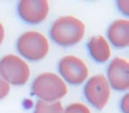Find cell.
Returning a JSON list of instances; mask_svg holds the SVG:
<instances>
[{
    "mask_svg": "<svg viewBox=\"0 0 129 113\" xmlns=\"http://www.w3.org/2000/svg\"><path fill=\"white\" fill-rule=\"evenodd\" d=\"M85 98L97 109H103L110 97V86L107 79L103 75L92 76L84 88Z\"/></svg>",
    "mask_w": 129,
    "mask_h": 113,
    "instance_id": "5b68a950",
    "label": "cell"
},
{
    "mask_svg": "<svg viewBox=\"0 0 129 113\" xmlns=\"http://www.w3.org/2000/svg\"><path fill=\"white\" fill-rule=\"evenodd\" d=\"M107 81L110 86L119 91L129 88V64L123 58L116 57L110 63L107 69Z\"/></svg>",
    "mask_w": 129,
    "mask_h": 113,
    "instance_id": "ba28073f",
    "label": "cell"
},
{
    "mask_svg": "<svg viewBox=\"0 0 129 113\" xmlns=\"http://www.w3.org/2000/svg\"><path fill=\"white\" fill-rule=\"evenodd\" d=\"M63 109L60 101L45 102L39 100L35 107L33 113H63Z\"/></svg>",
    "mask_w": 129,
    "mask_h": 113,
    "instance_id": "8fae6325",
    "label": "cell"
},
{
    "mask_svg": "<svg viewBox=\"0 0 129 113\" xmlns=\"http://www.w3.org/2000/svg\"><path fill=\"white\" fill-rule=\"evenodd\" d=\"M87 47L91 57L99 63L107 62L110 57L111 50L110 45L102 35L91 37L87 44Z\"/></svg>",
    "mask_w": 129,
    "mask_h": 113,
    "instance_id": "30bf717a",
    "label": "cell"
},
{
    "mask_svg": "<svg viewBox=\"0 0 129 113\" xmlns=\"http://www.w3.org/2000/svg\"><path fill=\"white\" fill-rule=\"evenodd\" d=\"M33 94L45 102H54L63 98L68 91L63 80L52 72L39 75L32 85Z\"/></svg>",
    "mask_w": 129,
    "mask_h": 113,
    "instance_id": "7a4b0ae2",
    "label": "cell"
},
{
    "mask_svg": "<svg viewBox=\"0 0 129 113\" xmlns=\"http://www.w3.org/2000/svg\"><path fill=\"white\" fill-rule=\"evenodd\" d=\"M4 37H5V29H4L3 25L0 22V45L2 43Z\"/></svg>",
    "mask_w": 129,
    "mask_h": 113,
    "instance_id": "2e32d148",
    "label": "cell"
},
{
    "mask_svg": "<svg viewBox=\"0 0 129 113\" xmlns=\"http://www.w3.org/2000/svg\"><path fill=\"white\" fill-rule=\"evenodd\" d=\"M30 70L28 64L20 57L8 54L0 60V76L13 85H23L29 78Z\"/></svg>",
    "mask_w": 129,
    "mask_h": 113,
    "instance_id": "277c9868",
    "label": "cell"
},
{
    "mask_svg": "<svg viewBox=\"0 0 129 113\" xmlns=\"http://www.w3.org/2000/svg\"><path fill=\"white\" fill-rule=\"evenodd\" d=\"M58 70L66 82L74 85L82 84L88 76L85 62L73 55L63 57L58 63Z\"/></svg>",
    "mask_w": 129,
    "mask_h": 113,
    "instance_id": "8992f818",
    "label": "cell"
},
{
    "mask_svg": "<svg viewBox=\"0 0 129 113\" xmlns=\"http://www.w3.org/2000/svg\"><path fill=\"white\" fill-rule=\"evenodd\" d=\"M49 11L46 0H21L18 4L20 18L27 23L37 24L45 20Z\"/></svg>",
    "mask_w": 129,
    "mask_h": 113,
    "instance_id": "52a82bcc",
    "label": "cell"
},
{
    "mask_svg": "<svg viewBox=\"0 0 129 113\" xmlns=\"http://www.w3.org/2000/svg\"><path fill=\"white\" fill-rule=\"evenodd\" d=\"M121 109L124 113H129V97L128 94H126L121 101Z\"/></svg>",
    "mask_w": 129,
    "mask_h": 113,
    "instance_id": "5bb4252c",
    "label": "cell"
},
{
    "mask_svg": "<svg viewBox=\"0 0 129 113\" xmlns=\"http://www.w3.org/2000/svg\"><path fill=\"white\" fill-rule=\"evenodd\" d=\"M19 54L30 61L43 59L49 51V44L46 37L36 31L23 33L17 42Z\"/></svg>",
    "mask_w": 129,
    "mask_h": 113,
    "instance_id": "3957f363",
    "label": "cell"
},
{
    "mask_svg": "<svg viewBox=\"0 0 129 113\" xmlns=\"http://www.w3.org/2000/svg\"><path fill=\"white\" fill-rule=\"evenodd\" d=\"M107 36L110 42L116 48H126L129 45V21L128 20H115L109 27Z\"/></svg>",
    "mask_w": 129,
    "mask_h": 113,
    "instance_id": "9c48e42d",
    "label": "cell"
},
{
    "mask_svg": "<svg viewBox=\"0 0 129 113\" xmlns=\"http://www.w3.org/2000/svg\"><path fill=\"white\" fill-rule=\"evenodd\" d=\"M63 113H91V111L85 104L75 103L69 105Z\"/></svg>",
    "mask_w": 129,
    "mask_h": 113,
    "instance_id": "7c38bea8",
    "label": "cell"
},
{
    "mask_svg": "<svg viewBox=\"0 0 129 113\" xmlns=\"http://www.w3.org/2000/svg\"><path fill=\"white\" fill-rule=\"evenodd\" d=\"M10 91V85L0 76V100L5 98Z\"/></svg>",
    "mask_w": 129,
    "mask_h": 113,
    "instance_id": "4fadbf2b",
    "label": "cell"
},
{
    "mask_svg": "<svg viewBox=\"0 0 129 113\" xmlns=\"http://www.w3.org/2000/svg\"><path fill=\"white\" fill-rule=\"evenodd\" d=\"M118 6L121 11L125 14L126 16H128L129 9H128V1H118Z\"/></svg>",
    "mask_w": 129,
    "mask_h": 113,
    "instance_id": "9a60e30c",
    "label": "cell"
},
{
    "mask_svg": "<svg viewBox=\"0 0 129 113\" xmlns=\"http://www.w3.org/2000/svg\"><path fill=\"white\" fill-rule=\"evenodd\" d=\"M85 31L84 23L73 16H64L57 19L50 29L51 39L60 46H73L83 38Z\"/></svg>",
    "mask_w": 129,
    "mask_h": 113,
    "instance_id": "6da1fadb",
    "label": "cell"
}]
</instances>
